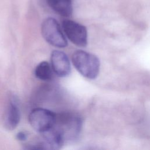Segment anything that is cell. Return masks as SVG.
<instances>
[{
  "mask_svg": "<svg viewBox=\"0 0 150 150\" xmlns=\"http://www.w3.org/2000/svg\"><path fill=\"white\" fill-rule=\"evenodd\" d=\"M62 135L64 141L76 139L80 135L82 120L80 116L72 112H63L56 115L53 126Z\"/></svg>",
  "mask_w": 150,
  "mask_h": 150,
  "instance_id": "cell-1",
  "label": "cell"
},
{
  "mask_svg": "<svg viewBox=\"0 0 150 150\" xmlns=\"http://www.w3.org/2000/svg\"><path fill=\"white\" fill-rule=\"evenodd\" d=\"M71 60L76 70L86 78L94 79L98 75L100 63L94 54L78 50L73 54Z\"/></svg>",
  "mask_w": 150,
  "mask_h": 150,
  "instance_id": "cell-2",
  "label": "cell"
},
{
  "mask_svg": "<svg viewBox=\"0 0 150 150\" xmlns=\"http://www.w3.org/2000/svg\"><path fill=\"white\" fill-rule=\"evenodd\" d=\"M41 32L43 38L51 45L57 47H65L67 45V40L55 19H45L42 24Z\"/></svg>",
  "mask_w": 150,
  "mask_h": 150,
  "instance_id": "cell-3",
  "label": "cell"
},
{
  "mask_svg": "<svg viewBox=\"0 0 150 150\" xmlns=\"http://www.w3.org/2000/svg\"><path fill=\"white\" fill-rule=\"evenodd\" d=\"M56 117V114L49 110L37 108L30 112L29 122L35 131L42 134L54 126Z\"/></svg>",
  "mask_w": 150,
  "mask_h": 150,
  "instance_id": "cell-4",
  "label": "cell"
},
{
  "mask_svg": "<svg viewBox=\"0 0 150 150\" xmlns=\"http://www.w3.org/2000/svg\"><path fill=\"white\" fill-rule=\"evenodd\" d=\"M64 32L74 45L85 47L87 44V31L86 27L74 21L65 19L62 22Z\"/></svg>",
  "mask_w": 150,
  "mask_h": 150,
  "instance_id": "cell-5",
  "label": "cell"
},
{
  "mask_svg": "<svg viewBox=\"0 0 150 150\" xmlns=\"http://www.w3.org/2000/svg\"><path fill=\"white\" fill-rule=\"evenodd\" d=\"M50 59L52 69L58 76L64 77L69 75L71 66L66 53L60 50H53L51 53Z\"/></svg>",
  "mask_w": 150,
  "mask_h": 150,
  "instance_id": "cell-6",
  "label": "cell"
},
{
  "mask_svg": "<svg viewBox=\"0 0 150 150\" xmlns=\"http://www.w3.org/2000/svg\"><path fill=\"white\" fill-rule=\"evenodd\" d=\"M42 134V139L38 142L40 149H59L65 142L61 134L54 127Z\"/></svg>",
  "mask_w": 150,
  "mask_h": 150,
  "instance_id": "cell-7",
  "label": "cell"
},
{
  "mask_svg": "<svg viewBox=\"0 0 150 150\" xmlns=\"http://www.w3.org/2000/svg\"><path fill=\"white\" fill-rule=\"evenodd\" d=\"M21 119V112L17 103L12 100L5 112L4 116L5 127L9 130L15 129L19 123Z\"/></svg>",
  "mask_w": 150,
  "mask_h": 150,
  "instance_id": "cell-8",
  "label": "cell"
},
{
  "mask_svg": "<svg viewBox=\"0 0 150 150\" xmlns=\"http://www.w3.org/2000/svg\"><path fill=\"white\" fill-rule=\"evenodd\" d=\"M47 3L54 11L62 16L69 17L72 14V0H47Z\"/></svg>",
  "mask_w": 150,
  "mask_h": 150,
  "instance_id": "cell-9",
  "label": "cell"
},
{
  "mask_svg": "<svg viewBox=\"0 0 150 150\" xmlns=\"http://www.w3.org/2000/svg\"><path fill=\"white\" fill-rule=\"evenodd\" d=\"M35 75L39 80H50L52 78V71L50 64L46 61L40 62L35 69Z\"/></svg>",
  "mask_w": 150,
  "mask_h": 150,
  "instance_id": "cell-10",
  "label": "cell"
},
{
  "mask_svg": "<svg viewBox=\"0 0 150 150\" xmlns=\"http://www.w3.org/2000/svg\"><path fill=\"white\" fill-rule=\"evenodd\" d=\"M16 139L20 141H25L28 138V134L23 131H20L16 134Z\"/></svg>",
  "mask_w": 150,
  "mask_h": 150,
  "instance_id": "cell-11",
  "label": "cell"
}]
</instances>
